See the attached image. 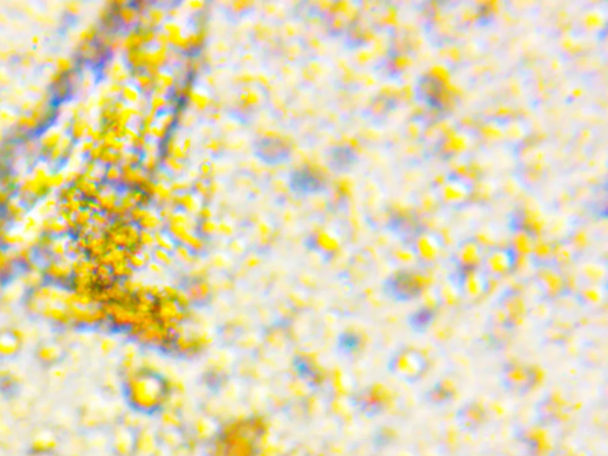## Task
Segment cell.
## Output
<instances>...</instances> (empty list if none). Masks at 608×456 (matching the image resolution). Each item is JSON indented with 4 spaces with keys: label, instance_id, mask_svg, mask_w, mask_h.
<instances>
[{
    "label": "cell",
    "instance_id": "1",
    "mask_svg": "<svg viewBox=\"0 0 608 456\" xmlns=\"http://www.w3.org/2000/svg\"><path fill=\"white\" fill-rule=\"evenodd\" d=\"M171 390V384L163 378L157 377L149 367H132L127 371V399L139 411L151 412L158 410L165 404Z\"/></svg>",
    "mask_w": 608,
    "mask_h": 456
},
{
    "label": "cell",
    "instance_id": "2",
    "mask_svg": "<svg viewBox=\"0 0 608 456\" xmlns=\"http://www.w3.org/2000/svg\"><path fill=\"white\" fill-rule=\"evenodd\" d=\"M428 369V361L421 352L412 348H402L391 356L388 371L398 379L415 383Z\"/></svg>",
    "mask_w": 608,
    "mask_h": 456
},
{
    "label": "cell",
    "instance_id": "3",
    "mask_svg": "<svg viewBox=\"0 0 608 456\" xmlns=\"http://www.w3.org/2000/svg\"><path fill=\"white\" fill-rule=\"evenodd\" d=\"M538 372L524 364H510L503 370L501 381L512 393L523 394L532 390L538 383Z\"/></svg>",
    "mask_w": 608,
    "mask_h": 456
},
{
    "label": "cell",
    "instance_id": "4",
    "mask_svg": "<svg viewBox=\"0 0 608 456\" xmlns=\"http://www.w3.org/2000/svg\"><path fill=\"white\" fill-rule=\"evenodd\" d=\"M424 289V281L420 276L410 272L392 276L385 283V293L399 302H407L417 297Z\"/></svg>",
    "mask_w": 608,
    "mask_h": 456
},
{
    "label": "cell",
    "instance_id": "5",
    "mask_svg": "<svg viewBox=\"0 0 608 456\" xmlns=\"http://www.w3.org/2000/svg\"><path fill=\"white\" fill-rule=\"evenodd\" d=\"M487 278L486 274L473 270H466L458 278L457 285L460 291L468 298H479L487 291Z\"/></svg>",
    "mask_w": 608,
    "mask_h": 456
},
{
    "label": "cell",
    "instance_id": "6",
    "mask_svg": "<svg viewBox=\"0 0 608 456\" xmlns=\"http://www.w3.org/2000/svg\"><path fill=\"white\" fill-rule=\"evenodd\" d=\"M380 388H367L360 396V404L367 412H380L384 407H386L385 405L388 402V397L385 396V392Z\"/></svg>",
    "mask_w": 608,
    "mask_h": 456
},
{
    "label": "cell",
    "instance_id": "7",
    "mask_svg": "<svg viewBox=\"0 0 608 456\" xmlns=\"http://www.w3.org/2000/svg\"><path fill=\"white\" fill-rule=\"evenodd\" d=\"M513 265V257L510 252L506 251H500V252L493 253L490 255L489 261H487V271L490 274L493 276H504L511 270Z\"/></svg>",
    "mask_w": 608,
    "mask_h": 456
},
{
    "label": "cell",
    "instance_id": "8",
    "mask_svg": "<svg viewBox=\"0 0 608 456\" xmlns=\"http://www.w3.org/2000/svg\"><path fill=\"white\" fill-rule=\"evenodd\" d=\"M434 317H435L434 311L430 310V309H428V308L420 309V310L415 311V313L410 316V319H409L410 327H411L413 330H416V332H424L426 328L430 327V324L433 323Z\"/></svg>",
    "mask_w": 608,
    "mask_h": 456
},
{
    "label": "cell",
    "instance_id": "9",
    "mask_svg": "<svg viewBox=\"0 0 608 456\" xmlns=\"http://www.w3.org/2000/svg\"><path fill=\"white\" fill-rule=\"evenodd\" d=\"M454 391L445 384H437L426 393L429 402L434 405H442L453 398Z\"/></svg>",
    "mask_w": 608,
    "mask_h": 456
},
{
    "label": "cell",
    "instance_id": "10",
    "mask_svg": "<svg viewBox=\"0 0 608 456\" xmlns=\"http://www.w3.org/2000/svg\"><path fill=\"white\" fill-rule=\"evenodd\" d=\"M19 348V341L15 338V335H6L0 338V354L9 356L15 354Z\"/></svg>",
    "mask_w": 608,
    "mask_h": 456
},
{
    "label": "cell",
    "instance_id": "11",
    "mask_svg": "<svg viewBox=\"0 0 608 456\" xmlns=\"http://www.w3.org/2000/svg\"><path fill=\"white\" fill-rule=\"evenodd\" d=\"M38 356L41 361L45 362V364H51V362H55L57 360L58 351L57 348L52 347V346H43V347L39 348Z\"/></svg>",
    "mask_w": 608,
    "mask_h": 456
},
{
    "label": "cell",
    "instance_id": "12",
    "mask_svg": "<svg viewBox=\"0 0 608 456\" xmlns=\"http://www.w3.org/2000/svg\"><path fill=\"white\" fill-rule=\"evenodd\" d=\"M209 287L206 282H197L196 284H194L191 287V289L189 290V295L194 298V300H204L208 295H209Z\"/></svg>",
    "mask_w": 608,
    "mask_h": 456
},
{
    "label": "cell",
    "instance_id": "13",
    "mask_svg": "<svg viewBox=\"0 0 608 456\" xmlns=\"http://www.w3.org/2000/svg\"><path fill=\"white\" fill-rule=\"evenodd\" d=\"M159 222H161V220H159V219L157 218L156 215H153V214H152V213L149 212L148 214H146L145 217L141 219V220L138 223H139L140 227L143 228V231H149V232H150L151 229H156L157 227H158Z\"/></svg>",
    "mask_w": 608,
    "mask_h": 456
},
{
    "label": "cell",
    "instance_id": "14",
    "mask_svg": "<svg viewBox=\"0 0 608 456\" xmlns=\"http://www.w3.org/2000/svg\"><path fill=\"white\" fill-rule=\"evenodd\" d=\"M118 16L120 17V19L122 20L124 23L130 24L132 23L133 20L135 19V16H137V12H135V9H131V7L124 6V7H120Z\"/></svg>",
    "mask_w": 608,
    "mask_h": 456
},
{
    "label": "cell",
    "instance_id": "15",
    "mask_svg": "<svg viewBox=\"0 0 608 456\" xmlns=\"http://www.w3.org/2000/svg\"><path fill=\"white\" fill-rule=\"evenodd\" d=\"M103 177L106 178V181H107L108 183L117 182V181L121 177V170H120L118 167H116V165H109L107 169H105Z\"/></svg>",
    "mask_w": 608,
    "mask_h": 456
},
{
    "label": "cell",
    "instance_id": "16",
    "mask_svg": "<svg viewBox=\"0 0 608 456\" xmlns=\"http://www.w3.org/2000/svg\"><path fill=\"white\" fill-rule=\"evenodd\" d=\"M317 242H319V245L322 247V249L328 250V251L334 250L335 247H337V242L334 241V239H332L329 236H327V234H324V233L320 234V236H317Z\"/></svg>",
    "mask_w": 608,
    "mask_h": 456
},
{
    "label": "cell",
    "instance_id": "17",
    "mask_svg": "<svg viewBox=\"0 0 608 456\" xmlns=\"http://www.w3.org/2000/svg\"><path fill=\"white\" fill-rule=\"evenodd\" d=\"M137 84L141 89H151L153 86V79L150 75L146 74H140L137 76Z\"/></svg>",
    "mask_w": 608,
    "mask_h": 456
},
{
    "label": "cell",
    "instance_id": "18",
    "mask_svg": "<svg viewBox=\"0 0 608 456\" xmlns=\"http://www.w3.org/2000/svg\"><path fill=\"white\" fill-rule=\"evenodd\" d=\"M121 94H122V97H124V99H126V100H129V101H137L138 99H139V97H138L137 89H135V88L131 86L122 87Z\"/></svg>",
    "mask_w": 608,
    "mask_h": 456
},
{
    "label": "cell",
    "instance_id": "19",
    "mask_svg": "<svg viewBox=\"0 0 608 456\" xmlns=\"http://www.w3.org/2000/svg\"><path fill=\"white\" fill-rule=\"evenodd\" d=\"M139 242L141 246H151L154 242V236L149 231H140Z\"/></svg>",
    "mask_w": 608,
    "mask_h": 456
},
{
    "label": "cell",
    "instance_id": "20",
    "mask_svg": "<svg viewBox=\"0 0 608 456\" xmlns=\"http://www.w3.org/2000/svg\"><path fill=\"white\" fill-rule=\"evenodd\" d=\"M154 258L159 261V263H163V264H170L171 263V258H170L169 253L164 250H156L154 251Z\"/></svg>",
    "mask_w": 608,
    "mask_h": 456
},
{
    "label": "cell",
    "instance_id": "21",
    "mask_svg": "<svg viewBox=\"0 0 608 456\" xmlns=\"http://www.w3.org/2000/svg\"><path fill=\"white\" fill-rule=\"evenodd\" d=\"M167 103H168V101L165 100L164 97H162V95H156V97L152 98V100H151L152 111L156 112L157 109L164 107V106H167Z\"/></svg>",
    "mask_w": 608,
    "mask_h": 456
},
{
    "label": "cell",
    "instance_id": "22",
    "mask_svg": "<svg viewBox=\"0 0 608 456\" xmlns=\"http://www.w3.org/2000/svg\"><path fill=\"white\" fill-rule=\"evenodd\" d=\"M190 95H191V99H193L194 102H195L200 108L206 107L207 103H208L207 97H204V95H200V94H197V93H195V94H194V93H191Z\"/></svg>",
    "mask_w": 608,
    "mask_h": 456
},
{
    "label": "cell",
    "instance_id": "23",
    "mask_svg": "<svg viewBox=\"0 0 608 456\" xmlns=\"http://www.w3.org/2000/svg\"><path fill=\"white\" fill-rule=\"evenodd\" d=\"M163 17H164V13L162 12L161 10H152V11H150V19L152 20V22H154V23L161 22V20L163 19Z\"/></svg>",
    "mask_w": 608,
    "mask_h": 456
},
{
    "label": "cell",
    "instance_id": "24",
    "mask_svg": "<svg viewBox=\"0 0 608 456\" xmlns=\"http://www.w3.org/2000/svg\"><path fill=\"white\" fill-rule=\"evenodd\" d=\"M215 228H217V226L210 220H203V222H202V229L206 233H212L213 231H215Z\"/></svg>",
    "mask_w": 608,
    "mask_h": 456
},
{
    "label": "cell",
    "instance_id": "25",
    "mask_svg": "<svg viewBox=\"0 0 608 456\" xmlns=\"http://www.w3.org/2000/svg\"><path fill=\"white\" fill-rule=\"evenodd\" d=\"M168 164H169L170 168H172L174 170H181L182 169V164L177 161L176 158H169L168 159Z\"/></svg>",
    "mask_w": 608,
    "mask_h": 456
},
{
    "label": "cell",
    "instance_id": "26",
    "mask_svg": "<svg viewBox=\"0 0 608 456\" xmlns=\"http://www.w3.org/2000/svg\"><path fill=\"white\" fill-rule=\"evenodd\" d=\"M200 215H201V218L203 219V220H209L210 217H212V212H210L207 207H204L200 210Z\"/></svg>",
    "mask_w": 608,
    "mask_h": 456
},
{
    "label": "cell",
    "instance_id": "27",
    "mask_svg": "<svg viewBox=\"0 0 608 456\" xmlns=\"http://www.w3.org/2000/svg\"><path fill=\"white\" fill-rule=\"evenodd\" d=\"M189 148H190V140L186 139V140H185V143H183V149H185V150L186 151Z\"/></svg>",
    "mask_w": 608,
    "mask_h": 456
},
{
    "label": "cell",
    "instance_id": "28",
    "mask_svg": "<svg viewBox=\"0 0 608 456\" xmlns=\"http://www.w3.org/2000/svg\"><path fill=\"white\" fill-rule=\"evenodd\" d=\"M190 5H191V6H193V7H195V9H199V7H201L202 5H203V4H202V2H197V1H195V2H191Z\"/></svg>",
    "mask_w": 608,
    "mask_h": 456
}]
</instances>
